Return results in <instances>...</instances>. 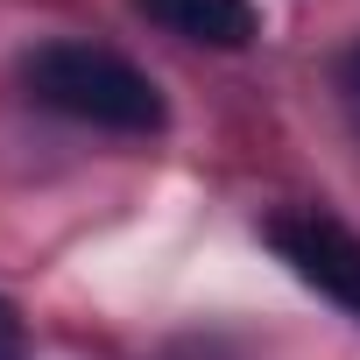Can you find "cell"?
<instances>
[{
  "label": "cell",
  "instance_id": "7a4b0ae2",
  "mask_svg": "<svg viewBox=\"0 0 360 360\" xmlns=\"http://www.w3.org/2000/svg\"><path fill=\"white\" fill-rule=\"evenodd\" d=\"M262 233H269V248L290 262L297 283H311L318 297H332L339 311L360 318V233H346V226L325 219V212H276Z\"/></svg>",
  "mask_w": 360,
  "mask_h": 360
},
{
  "label": "cell",
  "instance_id": "6da1fadb",
  "mask_svg": "<svg viewBox=\"0 0 360 360\" xmlns=\"http://www.w3.org/2000/svg\"><path fill=\"white\" fill-rule=\"evenodd\" d=\"M22 85L36 106L78 127H106V134H162L169 120L155 78L106 43H43L22 57Z\"/></svg>",
  "mask_w": 360,
  "mask_h": 360
},
{
  "label": "cell",
  "instance_id": "3957f363",
  "mask_svg": "<svg viewBox=\"0 0 360 360\" xmlns=\"http://www.w3.org/2000/svg\"><path fill=\"white\" fill-rule=\"evenodd\" d=\"M134 8L155 29L184 36V43H205V50H248L262 36L255 0H134Z\"/></svg>",
  "mask_w": 360,
  "mask_h": 360
},
{
  "label": "cell",
  "instance_id": "277c9868",
  "mask_svg": "<svg viewBox=\"0 0 360 360\" xmlns=\"http://www.w3.org/2000/svg\"><path fill=\"white\" fill-rule=\"evenodd\" d=\"M339 106H346V120H353V134H360V43L339 57Z\"/></svg>",
  "mask_w": 360,
  "mask_h": 360
},
{
  "label": "cell",
  "instance_id": "5b68a950",
  "mask_svg": "<svg viewBox=\"0 0 360 360\" xmlns=\"http://www.w3.org/2000/svg\"><path fill=\"white\" fill-rule=\"evenodd\" d=\"M29 353V339H22V318H15V304L0 297V360H22Z\"/></svg>",
  "mask_w": 360,
  "mask_h": 360
}]
</instances>
